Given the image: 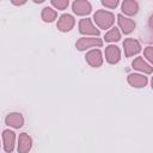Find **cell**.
Segmentation results:
<instances>
[{
    "label": "cell",
    "instance_id": "6da1fadb",
    "mask_svg": "<svg viewBox=\"0 0 153 153\" xmlns=\"http://www.w3.org/2000/svg\"><path fill=\"white\" fill-rule=\"evenodd\" d=\"M93 22L99 29H110L115 23V16L110 11L105 10H98L93 14Z\"/></svg>",
    "mask_w": 153,
    "mask_h": 153
},
{
    "label": "cell",
    "instance_id": "7a4b0ae2",
    "mask_svg": "<svg viewBox=\"0 0 153 153\" xmlns=\"http://www.w3.org/2000/svg\"><path fill=\"white\" fill-rule=\"evenodd\" d=\"M102 45H103V41L102 38L98 37H81L75 42V48L80 51L86 50L88 48L102 47Z\"/></svg>",
    "mask_w": 153,
    "mask_h": 153
},
{
    "label": "cell",
    "instance_id": "3957f363",
    "mask_svg": "<svg viewBox=\"0 0 153 153\" xmlns=\"http://www.w3.org/2000/svg\"><path fill=\"white\" fill-rule=\"evenodd\" d=\"M79 32L81 35H90V36H94V37H98L100 31L99 29H97L92 20L90 18H82L80 19L79 22Z\"/></svg>",
    "mask_w": 153,
    "mask_h": 153
},
{
    "label": "cell",
    "instance_id": "277c9868",
    "mask_svg": "<svg viewBox=\"0 0 153 153\" xmlns=\"http://www.w3.org/2000/svg\"><path fill=\"white\" fill-rule=\"evenodd\" d=\"M74 25H75L74 17L69 13H63L62 16H60V18L57 20V24H56V27L61 32H68L74 27Z\"/></svg>",
    "mask_w": 153,
    "mask_h": 153
},
{
    "label": "cell",
    "instance_id": "5b68a950",
    "mask_svg": "<svg viewBox=\"0 0 153 153\" xmlns=\"http://www.w3.org/2000/svg\"><path fill=\"white\" fill-rule=\"evenodd\" d=\"M123 48H124V55L126 57L134 56L141 51V44L137 39L134 38H126L123 42Z\"/></svg>",
    "mask_w": 153,
    "mask_h": 153
},
{
    "label": "cell",
    "instance_id": "8992f818",
    "mask_svg": "<svg viewBox=\"0 0 153 153\" xmlns=\"http://www.w3.org/2000/svg\"><path fill=\"white\" fill-rule=\"evenodd\" d=\"M72 10L76 16H87L92 11V5L87 0H75L72 4Z\"/></svg>",
    "mask_w": 153,
    "mask_h": 153
},
{
    "label": "cell",
    "instance_id": "52a82bcc",
    "mask_svg": "<svg viewBox=\"0 0 153 153\" xmlns=\"http://www.w3.org/2000/svg\"><path fill=\"white\" fill-rule=\"evenodd\" d=\"M85 60H86V62L91 67L98 68V67H100L103 65V55H102V51L99 49H92V50H90V51L86 53Z\"/></svg>",
    "mask_w": 153,
    "mask_h": 153
},
{
    "label": "cell",
    "instance_id": "ba28073f",
    "mask_svg": "<svg viewBox=\"0 0 153 153\" xmlns=\"http://www.w3.org/2000/svg\"><path fill=\"white\" fill-rule=\"evenodd\" d=\"M2 142H4V151L6 153H12L16 145V133L10 129H5L2 131Z\"/></svg>",
    "mask_w": 153,
    "mask_h": 153
},
{
    "label": "cell",
    "instance_id": "9c48e42d",
    "mask_svg": "<svg viewBox=\"0 0 153 153\" xmlns=\"http://www.w3.org/2000/svg\"><path fill=\"white\" fill-rule=\"evenodd\" d=\"M105 60L110 65H116L121 60V50L117 45L110 44L105 48Z\"/></svg>",
    "mask_w": 153,
    "mask_h": 153
},
{
    "label": "cell",
    "instance_id": "30bf717a",
    "mask_svg": "<svg viewBox=\"0 0 153 153\" xmlns=\"http://www.w3.org/2000/svg\"><path fill=\"white\" fill-rule=\"evenodd\" d=\"M32 148V139L29 134L26 133H22L19 134L18 137V146H17V151L18 153H29Z\"/></svg>",
    "mask_w": 153,
    "mask_h": 153
},
{
    "label": "cell",
    "instance_id": "8fae6325",
    "mask_svg": "<svg viewBox=\"0 0 153 153\" xmlns=\"http://www.w3.org/2000/svg\"><path fill=\"white\" fill-rule=\"evenodd\" d=\"M117 23H118V26L120 29L122 30V32L124 35H129L134 31L135 29V22L128 17H124L123 14H118L117 16Z\"/></svg>",
    "mask_w": 153,
    "mask_h": 153
},
{
    "label": "cell",
    "instance_id": "7c38bea8",
    "mask_svg": "<svg viewBox=\"0 0 153 153\" xmlns=\"http://www.w3.org/2000/svg\"><path fill=\"white\" fill-rule=\"evenodd\" d=\"M127 81L131 87L135 88H141L145 87L148 82L147 76H145L143 74H139V73H131L127 76Z\"/></svg>",
    "mask_w": 153,
    "mask_h": 153
},
{
    "label": "cell",
    "instance_id": "4fadbf2b",
    "mask_svg": "<svg viewBox=\"0 0 153 153\" xmlns=\"http://www.w3.org/2000/svg\"><path fill=\"white\" fill-rule=\"evenodd\" d=\"M5 123L8 127H12L14 129H19L24 124V117L20 112H10L5 117Z\"/></svg>",
    "mask_w": 153,
    "mask_h": 153
},
{
    "label": "cell",
    "instance_id": "5bb4252c",
    "mask_svg": "<svg viewBox=\"0 0 153 153\" xmlns=\"http://www.w3.org/2000/svg\"><path fill=\"white\" fill-rule=\"evenodd\" d=\"M131 66H133V68H134L135 71H139V72H141V73H143V74H151V73L153 72V67H152L149 63H147V62L143 60L142 56L135 57L134 61L131 62Z\"/></svg>",
    "mask_w": 153,
    "mask_h": 153
},
{
    "label": "cell",
    "instance_id": "9a60e30c",
    "mask_svg": "<svg viewBox=\"0 0 153 153\" xmlns=\"http://www.w3.org/2000/svg\"><path fill=\"white\" fill-rule=\"evenodd\" d=\"M122 12L126 16H135L139 12V4L135 0H124L122 2Z\"/></svg>",
    "mask_w": 153,
    "mask_h": 153
},
{
    "label": "cell",
    "instance_id": "2e32d148",
    "mask_svg": "<svg viewBox=\"0 0 153 153\" xmlns=\"http://www.w3.org/2000/svg\"><path fill=\"white\" fill-rule=\"evenodd\" d=\"M41 17H42L43 22H45V23H51V22H54V20L56 19V17H57V12H56L53 7H50V6H45V7L42 10Z\"/></svg>",
    "mask_w": 153,
    "mask_h": 153
},
{
    "label": "cell",
    "instance_id": "e0dca14e",
    "mask_svg": "<svg viewBox=\"0 0 153 153\" xmlns=\"http://www.w3.org/2000/svg\"><path fill=\"white\" fill-rule=\"evenodd\" d=\"M104 39L106 42H118L121 39V32L117 27H111L105 35H104Z\"/></svg>",
    "mask_w": 153,
    "mask_h": 153
},
{
    "label": "cell",
    "instance_id": "ac0fdd59",
    "mask_svg": "<svg viewBox=\"0 0 153 153\" xmlns=\"http://www.w3.org/2000/svg\"><path fill=\"white\" fill-rule=\"evenodd\" d=\"M50 4L56 10H66L68 7V5H69V1L68 0H51Z\"/></svg>",
    "mask_w": 153,
    "mask_h": 153
},
{
    "label": "cell",
    "instance_id": "d6986e66",
    "mask_svg": "<svg viewBox=\"0 0 153 153\" xmlns=\"http://www.w3.org/2000/svg\"><path fill=\"white\" fill-rule=\"evenodd\" d=\"M143 55L147 59V61H149L153 65V47H146L143 50Z\"/></svg>",
    "mask_w": 153,
    "mask_h": 153
},
{
    "label": "cell",
    "instance_id": "ffe728a7",
    "mask_svg": "<svg viewBox=\"0 0 153 153\" xmlns=\"http://www.w3.org/2000/svg\"><path fill=\"white\" fill-rule=\"evenodd\" d=\"M102 5L108 8H115L118 5V0H102Z\"/></svg>",
    "mask_w": 153,
    "mask_h": 153
},
{
    "label": "cell",
    "instance_id": "44dd1931",
    "mask_svg": "<svg viewBox=\"0 0 153 153\" xmlns=\"http://www.w3.org/2000/svg\"><path fill=\"white\" fill-rule=\"evenodd\" d=\"M148 26L153 30V14L149 16V19H148Z\"/></svg>",
    "mask_w": 153,
    "mask_h": 153
},
{
    "label": "cell",
    "instance_id": "7402d4cb",
    "mask_svg": "<svg viewBox=\"0 0 153 153\" xmlns=\"http://www.w3.org/2000/svg\"><path fill=\"white\" fill-rule=\"evenodd\" d=\"M26 2V0H22V1H17V0H12L13 5H24Z\"/></svg>",
    "mask_w": 153,
    "mask_h": 153
},
{
    "label": "cell",
    "instance_id": "603a6c76",
    "mask_svg": "<svg viewBox=\"0 0 153 153\" xmlns=\"http://www.w3.org/2000/svg\"><path fill=\"white\" fill-rule=\"evenodd\" d=\"M151 87H152V90H153V76H152V80H151Z\"/></svg>",
    "mask_w": 153,
    "mask_h": 153
}]
</instances>
